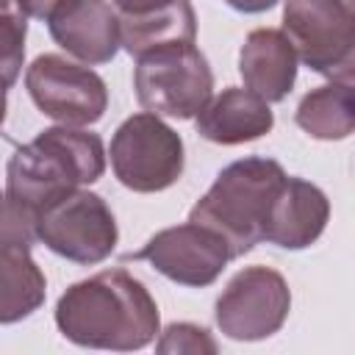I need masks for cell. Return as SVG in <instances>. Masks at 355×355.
<instances>
[{
	"instance_id": "13",
	"label": "cell",
	"mask_w": 355,
	"mask_h": 355,
	"mask_svg": "<svg viewBox=\"0 0 355 355\" xmlns=\"http://www.w3.org/2000/svg\"><path fill=\"white\" fill-rule=\"evenodd\" d=\"M275 125V114L269 103L250 89L227 86L216 97H211L194 119V128L202 139L214 144H244L266 136Z\"/></svg>"
},
{
	"instance_id": "7",
	"label": "cell",
	"mask_w": 355,
	"mask_h": 355,
	"mask_svg": "<svg viewBox=\"0 0 355 355\" xmlns=\"http://www.w3.org/2000/svg\"><path fill=\"white\" fill-rule=\"evenodd\" d=\"M36 236L55 255L92 266L116 250L119 230L108 202L100 194L75 189L39 214Z\"/></svg>"
},
{
	"instance_id": "23",
	"label": "cell",
	"mask_w": 355,
	"mask_h": 355,
	"mask_svg": "<svg viewBox=\"0 0 355 355\" xmlns=\"http://www.w3.org/2000/svg\"><path fill=\"white\" fill-rule=\"evenodd\" d=\"M19 3H22V8H25V14H28V17L47 19L58 0H19Z\"/></svg>"
},
{
	"instance_id": "11",
	"label": "cell",
	"mask_w": 355,
	"mask_h": 355,
	"mask_svg": "<svg viewBox=\"0 0 355 355\" xmlns=\"http://www.w3.org/2000/svg\"><path fill=\"white\" fill-rule=\"evenodd\" d=\"M44 22L53 42L83 64H108L119 50V17L108 0H58Z\"/></svg>"
},
{
	"instance_id": "10",
	"label": "cell",
	"mask_w": 355,
	"mask_h": 355,
	"mask_svg": "<svg viewBox=\"0 0 355 355\" xmlns=\"http://www.w3.org/2000/svg\"><path fill=\"white\" fill-rule=\"evenodd\" d=\"M128 258L147 261L172 283L202 288L222 275L230 261V250L214 230L186 222L158 230L139 252H130Z\"/></svg>"
},
{
	"instance_id": "21",
	"label": "cell",
	"mask_w": 355,
	"mask_h": 355,
	"mask_svg": "<svg viewBox=\"0 0 355 355\" xmlns=\"http://www.w3.org/2000/svg\"><path fill=\"white\" fill-rule=\"evenodd\" d=\"M111 3L119 14H141V11H150V8L164 6L169 0H111Z\"/></svg>"
},
{
	"instance_id": "20",
	"label": "cell",
	"mask_w": 355,
	"mask_h": 355,
	"mask_svg": "<svg viewBox=\"0 0 355 355\" xmlns=\"http://www.w3.org/2000/svg\"><path fill=\"white\" fill-rule=\"evenodd\" d=\"M36 222H39V216L31 208H25L22 202H17L14 197L0 191V241L31 247L33 241H39Z\"/></svg>"
},
{
	"instance_id": "1",
	"label": "cell",
	"mask_w": 355,
	"mask_h": 355,
	"mask_svg": "<svg viewBox=\"0 0 355 355\" xmlns=\"http://www.w3.org/2000/svg\"><path fill=\"white\" fill-rule=\"evenodd\" d=\"M61 336L78 347L133 352L161 333L150 288L128 269H105L72 283L55 302Z\"/></svg>"
},
{
	"instance_id": "3",
	"label": "cell",
	"mask_w": 355,
	"mask_h": 355,
	"mask_svg": "<svg viewBox=\"0 0 355 355\" xmlns=\"http://www.w3.org/2000/svg\"><path fill=\"white\" fill-rule=\"evenodd\" d=\"M286 178V169L272 158L250 155L233 161L194 202L189 222L214 230L227 244L230 258H241L263 241L269 208Z\"/></svg>"
},
{
	"instance_id": "22",
	"label": "cell",
	"mask_w": 355,
	"mask_h": 355,
	"mask_svg": "<svg viewBox=\"0 0 355 355\" xmlns=\"http://www.w3.org/2000/svg\"><path fill=\"white\" fill-rule=\"evenodd\" d=\"M225 3L241 14H261V11H269L272 6H277V0H225Z\"/></svg>"
},
{
	"instance_id": "9",
	"label": "cell",
	"mask_w": 355,
	"mask_h": 355,
	"mask_svg": "<svg viewBox=\"0 0 355 355\" xmlns=\"http://www.w3.org/2000/svg\"><path fill=\"white\" fill-rule=\"evenodd\" d=\"M25 89L44 116L72 128L100 122L108 108L105 80L94 69L55 53L33 58L25 72Z\"/></svg>"
},
{
	"instance_id": "2",
	"label": "cell",
	"mask_w": 355,
	"mask_h": 355,
	"mask_svg": "<svg viewBox=\"0 0 355 355\" xmlns=\"http://www.w3.org/2000/svg\"><path fill=\"white\" fill-rule=\"evenodd\" d=\"M103 172V139L92 130L58 125L14 150L6 166V194L39 216L75 189L100 180Z\"/></svg>"
},
{
	"instance_id": "15",
	"label": "cell",
	"mask_w": 355,
	"mask_h": 355,
	"mask_svg": "<svg viewBox=\"0 0 355 355\" xmlns=\"http://www.w3.org/2000/svg\"><path fill=\"white\" fill-rule=\"evenodd\" d=\"M119 17V47L133 58L166 47V44H194L197 17L189 0H169L141 14Z\"/></svg>"
},
{
	"instance_id": "6",
	"label": "cell",
	"mask_w": 355,
	"mask_h": 355,
	"mask_svg": "<svg viewBox=\"0 0 355 355\" xmlns=\"http://www.w3.org/2000/svg\"><path fill=\"white\" fill-rule=\"evenodd\" d=\"M183 139L161 116L141 111L128 116L111 139V166L116 180L139 194L175 186L183 175Z\"/></svg>"
},
{
	"instance_id": "19",
	"label": "cell",
	"mask_w": 355,
	"mask_h": 355,
	"mask_svg": "<svg viewBox=\"0 0 355 355\" xmlns=\"http://www.w3.org/2000/svg\"><path fill=\"white\" fill-rule=\"evenodd\" d=\"M219 344L214 336L191 322H172L161 330V338L155 341V352L161 355H216Z\"/></svg>"
},
{
	"instance_id": "12",
	"label": "cell",
	"mask_w": 355,
	"mask_h": 355,
	"mask_svg": "<svg viewBox=\"0 0 355 355\" xmlns=\"http://www.w3.org/2000/svg\"><path fill=\"white\" fill-rule=\"evenodd\" d=\"M327 219H330L327 194L319 186L288 175L269 208L263 225V241L283 250H305L324 233Z\"/></svg>"
},
{
	"instance_id": "24",
	"label": "cell",
	"mask_w": 355,
	"mask_h": 355,
	"mask_svg": "<svg viewBox=\"0 0 355 355\" xmlns=\"http://www.w3.org/2000/svg\"><path fill=\"white\" fill-rule=\"evenodd\" d=\"M6 122V92H0V128Z\"/></svg>"
},
{
	"instance_id": "17",
	"label": "cell",
	"mask_w": 355,
	"mask_h": 355,
	"mask_svg": "<svg viewBox=\"0 0 355 355\" xmlns=\"http://www.w3.org/2000/svg\"><path fill=\"white\" fill-rule=\"evenodd\" d=\"M297 125L322 141H341L355 130L352 80H330L308 92L294 114Z\"/></svg>"
},
{
	"instance_id": "18",
	"label": "cell",
	"mask_w": 355,
	"mask_h": 355,
	"mask_svg": "<svg viewBox=\"0 0 355 355\" xmlns=\"http://www.w3.org/2000/svg\"><path fill=\"white\" fill-rule=\"evenodd\" d=\"M28 14L19 0H0V92H8L25 61Z\"/></svg>"
},
{
	"instance_id": "5",
	"label": "cell",
	"mask_w": 355,
	"mask_h": 355,
	"mask_svg": "<svg viewBox=\"0 0 355 355\" xmlns=\"http://www.w3.org/2000/svg\"><path fill=\"white\" fill-rule=\"evenodd\" d=\"M133 89L144 111L191 119L214 94V72L194 44H166L136 58Z\"/></svg>"
},
{
	"instance_id": "4",
	"label": "cell",
	"mask_w": 355,
	"mask_h": 355,
	"mask_svg": "<svg viewBox=\"0 0 355 355\" xmlns=\"http://www.w3.org/2000/svg\"><path fill=\"white\" fill-rule=\"evenodd\" d=\"M283 33L308 69L352 80L355 0H283Z\"/></svg>"
},
{
	"instance_id": "14",
	"label": "cell",
	"mask_w": 355,
	"mask_h": 355,
	"mask_svg": "<svg viewBox=\"0 0 355 355\" xmlns=\"http://www.w3.org/2000/svg\"><path fill=\"white\" fill-rule=\"evenodd\" d=\"M239 72L252 94L280 103L297 80V53L283 31L255 28L239 50Z\"/></svg>"
},
{
	"instance_id": "16",
	"label": "cell",
	"mask_w": 355,
	"mask_h": 355,
	"mask_svg": "<svg viewBox=\"0 0 355 355\" xmlns=\"http://www.w3.org/2000/svg\"><path fill=\"white\" fill-rule=\"evenodd\" d=\"M47 280L25 244L0 241V324L28 319L44 305Z\"/></svg>"
},
{
	"instance_id": "8",
	"label": "cell",
	"mask_w": 355,
	"mask_h": 355,
	"mask_svg": "<svg viewBox=\"0 0 355 355\" xmlns=\"http://www.w3.org/2000/svg\"><path fill=\"white\" fill-rule=\"evenodd\" d=\"M291 311V288L272 266H244L216 300V327L233 341L275 336Z\"/></svg>"
}]
</instances>
